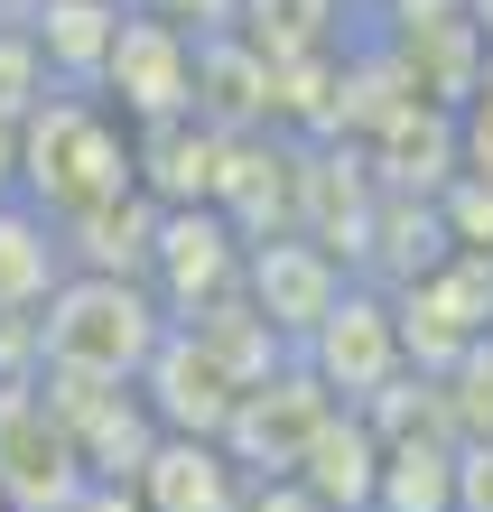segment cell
Returning a JSON list of instances; mask_svg holds the SVG:
<instances>
[{
	"mask_svg": "<svg viewBox=\"0 0 493 512\" xmlns=\"http://www.w3.org/2000/svg\"><path fill=\"white\" fill-rule=\"evenodd\" d=\"M140 187V131L103 94H38L19 112V196L56 233L112 215Z\"/></svg>",
	"mask_w": 493,
	"mask_h": 512,
	"instance_id": "obj_1",
	"label": "cell"
},
{
	"mask_svg": "<svg viewBox=\"0 0 493 512\" xmlns=\"http://www.w3.org/2000/svg\"><path fill=\"white\" fill-rule=\"evenodd\" d=\"M168 317L121 270H66L38 308V373L47 382H140Z\"/></svg>",
	"mask_w": 493,
	"mask_h": 512,
	"instance_id": "obj_2",
	"label": "cell"
},
{
	"mask_svg": "<svg viewBox=\"0 0 493 512\" xmlns=\"http://www.w3.org/2000/svg\"><path fill=\"white\" fill-rule=\"evenodd\" d=\"M84 485L94 475H84L47 382H0V512H75Z\"/></svg>",
	"mask_w": 493,
	"mask_h": 512,
	"instance_id": "obj_3",
	"label": "cell"
},
{
	"mask_svg": "<svg viewBox=\"0 0 493 512\" xmlns=\"http://www.w3.org/2000/svg\"><path fill=\"white\" fill-rule=\"evenodd\" d=\"M94 94L121 112L131 131H159V122H196V38H177L168 19H121L112 38V66Z\"/></svg>",
	"mask_w": 493,
	"mask_h": 512,
	"instance_id": "obj_4",
	"label": "cell"
},
{
	"mask_svg": "<svg viewBox=\"0 0 493 512\" xmlns=\"http://www.w3.org/2000/svg\"><path fill=\"white\" fill-rule=\"evenodd\" d=\"M242 289H252V317L270 326V336H317L326 308L345 298V270H335V252L317 243H252L242 252Z\"/></svg>",
	"mask_w": 493,
	"mask_h": 512,
	"instance_id": "obj_5",
	"label": "cell"
},
{
	"mask_svg": "<svg viewBox=\"0 0 493 512\" xmlns=\"http://www.w3.org/2000/svg\"><path fill=\"white\" fill-rule=\"evenodd\" d=\"M400 317L382 308V298H363V289H345L326 308V326L307 336V364H317V382L326 391H345V401H363V391H382L391 373H400Z\"/></svg>",
	"mask_w": 493,
	"mask_h": 512,
	"instance_id": "obj_6",
	"label": "cell"
},
{
	"mask_svg": "<svg viewBox=\"0 0 493 512\" xmlns=\"http://www.w3.org/2000/svg\"><path fill=\"white\" fill-rule=\"evenodd\" d=\"M131 494L149 512H242V475H233V447L224 438H168L140 457L131 475Z\"/></svg>",
	"mask_w": 493,
	"mask_h": 512,
	"instance_id": "obj_7",
	"label": "cell"
},
{
	"mask_svg": "<svg viewBox=\"0 0 493 512\" xmlns=\"http://www.w3.org/2000/svg\"><path fill=\"white\" fill-rule=\"evenodd\" d=\"M131 10L140 19H168L177 28V38H233V19H242V0H131Z\"/></svg>",
	"mask_w": 493,
	"mask_h": 512,
	"instance_id": "obj_8",
	"label": "cell"
},
{
	"mask_svg": "<svg viewBox=\"0 0 493 512\" xmlns=\"http://www.w3.org/2000/svg\"><path fill=\"white\" fill-rule=\"evenodd\" d=\"M0 10H10V0H0Z\"/></svg>",
	"mask_w": 493,
	"mask_h": 512,
	"instance_id": "obj_9",
	"label": "cell"
}]
</instances>
